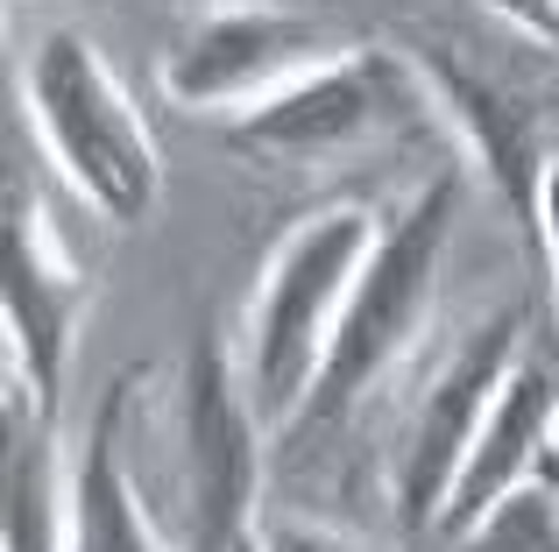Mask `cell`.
<instances>
[{
    "label": "cell",
    "mask_w": 559,
    "mask_h": 552,
    "mask_svg": "<svg viewBox=\"0 0 559 552\" xmlns=\"http://www.w3.org/2000/svg\"><path fill=\"white\" fill-rule=\"evenodd\" d=\"M0 545L8 552H64L71 545V482L50 454V404L8 375V475H0Z\"/></svg>",
    "instance_id": "obj_12"
},
{
    "label": "cell",
    "mask_w": 559,
    "mask_h": 552,
    "mask_svg": "<svg viewBox=\"0 0 559 552\" xmlns=\"http://www.w3.org/2000/svg\"><path fill=\"white\" fill-rule=\"evenodd\" d=\"M461 552H559V489L546 482V468L510 489V496L461 539Z\"/></svg>",
    "instance_id": "obj_13"
},
{
    "label": "cell",
    "mask_w": 559,
    "mask_h": 552,
    "mask_svg": "<svg viewBox=\"0 0 559 552\" xmlns=\"http://www.w3.org/2000/svg\"><path fill=\"white\" fill-rule=\"evenodd\" d=\"M396 57L461 121L489 164L518 235H538V184L559 156V43L524 28L496 0H447L425 22H404Z\"/></svg>",
    "instance_id": "obj_1"
},
{
    "label": "cell",
    "mask_w": 559,
    "mask_h": 552,
    "mask_svg": "<svg viewBox=\"0 0 559 552\" xmlns=\"http://www.w3.org/2000/svg\"><path fill=\"white\" fill-rule=\"evenodd\" d=\"M524 355V312H489L461 333V340L439 355V369L418 383L404 411V432H396V468H390V489H396V517L411 531H439L447 517V496L461 482V460L475 446L481 418H489L503 375L518 369Z\"/></svg>",
    "instance_id": "obj_6"
},
{
    "label": "cell",
    "mask_w": 559,
    "mask_h": 552,
    "mask_svg": "<svg viewBox=\"0 0 559 552\" xmlns=\"http://www.w3.org/2000/svg\"><path fill=\"white\" fill-rule=\"evenodd\" d=\"M142 404V369L114 375L85 425L79 468H71V545L64 552H178L156 511L142 503V482L128 468V418Z\"/></svg>",
    "instance_id": "obj_11"
},
{
    "label": "cell",
    "mask_w": 559,
    "mask_h": 552,
    "mask_svg": "<svg viewBox=\"0 0 559 552\" xmlns=\"http://www.w3.org/2000/svg\"><path fill=\"white\" fill-rule=\"evenodd\" d=\"M376 235L382 227L369 206H319L262 263L255 304H248V340H241V389L255 404L262 432H276V440L312 397V375L326 361V340L341 326V304L355 290L361 263H369Z\"/></svg>",
    "instance_id": "obj_3"
},
{
    "label": "cell",
    "mask_w": 559,
    "mask_h": 552,
    "mask_svg": "<svg viewBox=\"0 0 559 552\" xmlns=\"http://www.w3.org/2000/svg\"><path fill=\"white\" fill-rule=\"evenodd\" d=\"M453 213H461V170H439V178L418 184L396 220H382L369 263H361L355 290L341 304V326L326 340V361L312 375V397L290 418L284 440H312V432H333L361 397L396 369V355L411 347L425 304H432V284L447 269V241H453Z\"/></svg>",
    "instance_id": "obj_4"
},
{
    "label": "cell",
    "mask_w": 559,
    "mask_h": 552,
    "mask_svg": "<svg viewBox=\"0 0 559 552\" xmlns=\"http://www.w3.org/2000/svg\"><path fill=\"white\" fill-rule=\"evenodd\" d=\"M262 440L270 432L241 389V361L199 333L178 383V552H255Z\"/></svg>",
    "instance_id": "obj_5"
},
{
    "label": "cell",
    "mask_w": 559,
    "mask_h": 552,
    "mask_svg": "<svg viewBox=\"0 0 559 552\" xmlns=\"http://www.w3.org/2000/svg\"><path fill=\"white\" fill-rule=\"evenodd\" d=\"M503 14H518L524 28H538V36H552L559 43V0H496Z\"/></svg>",
    "instance_id": "obj_16"
},
{
    "label": "cell",
    "mask_w": 559,
    "mask_h": 552,
    "mask_svg": "<svg viewBox=\"0 0 559 552\" xmlns=\"http://www.w3.org/2000/svg\"><path fill=\"white\" fill-rule=\"evenodd\" d=\"M341 43L326 22L298 8H213L170 43L164 93L178 107H262L270 93L298 85L305 71L333 64Z\"/></svg>",
    "instance_id": "obj_7"
},
{
    "label": "cell",
    "mask_w": 559,
    "mask_h": 552,
    "mask_svg": "<svg viewBox=\"0 0 559 552\" xmlns=\"http://www.w3.org/2000/svg\"><path fill=\"white\" fill-rule=\"evenodd\" d=\"M36 149L79 184L114 227H142L164 199V149L142 121L121 71L79 28H43L22 57V107Z\"/></svg>",
    "instance_id": "obj_2"
},
{
    "label": "cell",
    "mask_w": 559,
    "mask_h": 552,
    "mask_svg": "<svg viewBox=\"0 0 559 552\" xmlns=\"http://www.w3.org/2000/svg\"><path fill=\"white\" fill-rule=\"evenodd\" d=\"M532 255L552 284V312H559V156L546 164V184H538V235H532Z\"/></svg>",
    "instance_id": "obj_15"
},
{
    "label": "cell",
    "mask_w": 559,
    "mask_h": 552,
    "mask_svg": "<svg viewBox=\"0 0 559 552\" xmlns=\"http://www.w3.org/2000/svg\"><path fill=\"white\" fill-rule=\"evenodd\" d=\"M418 79L396 50H341L333 64L305 71L298 85L270 93L262 107L234 113L227 142L255 164H319L355 149L361 135L396 121V93Z\"/></svg>",
    "instance_id": "obj_8"
},
{
    "label": "cell",
    "mask_w": 559,
    "mask_h": 552,
    "mask_svg": "<svg viewBox=\"0 0 559 552\" xmlns=\"http://www.w3.org/2000/svg\"><path fill=\"white\" fill-rule=\"evenodd\" d=\"M552 432H559V369L524 347L518 369H510L503 389H496V404H489V418H481L467 460H461V482H453V496H447L439 539L461 545L510 489L532 482L538 460H546V446H552Z\"/></svg>",
    "instance_id": "obj_10"
},
{
    "label": "cell",
    "mask_w": 559,
    "mask_h": 552,
    "mask_svg": "<svg viewBox=\"0 0 559 552\" xmlns=\"http://www.w3.org/2000/svg\"><path fill=\"white\" fill-rule=\"evenodd\" d=\"M255 552H369V545L341 539V531H326V525H305V517H262Z\"/></svg>",
    "instance_id": "obj_14"
},
{
    "label": "cell",
    "mask_w": 559,
    "mask_h": 552,
    "mask_svg": "<svg viewBox=\"0 0 559 552\" xmlns=\"http://www.w3.org/2000/svg\"><path fill=\"white\" fill-rule=\"evenodd\" d=\"M538 468H546V482L559 489V432H552V446H546V460H538Z\"/></svg>",
    "instance_id": "obj_17"
},
{
    "label": "cell",
    "mask_w": 559,
    "mask_h": 552,
    "mask_svg": "<svg viewBox=\"0 0 559 552\" xmlns=\"http://www.w3.org/2000/svg\"><path fill=\"white\" fill-rule=\"evenodd\" d=\"M0 298H8V375H22L36 404H57L79 340L85 269L71 263L64 235L50 227L43 199L28 192L22 164L8 170V263H0Z\"/></svg>",
    "instance_id": "obj_9"
}]
</instances>
